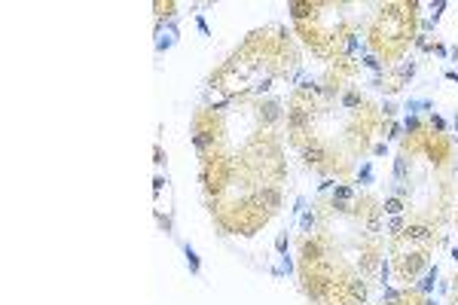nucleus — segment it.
Listing matches in <instances>:
<instances>
[{"label":"nucleus","instance_id":"obj_1","mask_svg":"<svg viewBox=\"0 0 458 305\" xmlns=\"http://www.w3.org/2000/svg\"><path fill=\"white\" fill-rule=\"evenodd\" d=\"M422 269H428L425 251H397L394 254V272H397L400 281H415Z\"/></svg>","mask_w":458,"mask_h":305},{"label":"nucleus","instance_id":"obj_2","mask_svg":"<svg viewBox=\"0 0 458 305\" xmlns=\"http://www.w3.org/2000/svg\"><path fill=\"white\" fill-rule=\"evenodd\" d=\"M437 275H440V269H437V262H434V266H428L425 278L419 281V287H415V290H419L422 296H431V293H434V287H437Z\"/></svg>","mask_w":458,"mask_h":305},{"label":"nucleus","instance_id":"obj_3","mask_svg":"<svg viewBox=\"0 0 458 305\" xmlns=\"http://www.w3.org/2000/svg\"><path fill=\"white\" fill-rule=\"evenodd\" d=\"M174 37H177V25L171 22V25H165V31H159L156 49H159V52H162V49H171V46H174Z\"/></svg>","mask_w":458,"mask_h":305},{"label":"nucleus","instance_id":"obj_4","mask_svg":"<svg viewBox=\"0 0 458 305\" xmlns=\"http://www.w3.org/2000/svg\"><path fill=\"white\" fill-rule=\"evenodd\" d=\"M351 199H354V186H349V183H336V186H333V196H330V202L351 204Z\"/></svg>","mask_w":458,"mask_h":305},{"label":"nucleus","instance_id":"obj_5","mask_svg":"<svg viewBox=\"0 0 458 305\" xmlns=\"http://www.w3.org/2000/svg\"><path fill=\"white\" fill-rule=\"evenodd\" d=\"M315 226H318V217L309 211V207H305V211H302V217H299V232L305 235V238H309V235L315 232Z\"/></svg>","mask_w":458,"mask_h":305},{"label":"nucleus","instance_id":"obj_6","mask_svg":"<svg viewBox=\"0 0 458 305\" xmlns=\"http://www.w3.org/2000/svg\"><path fill=\"white\" fill-rule=\"evenodd\" d=\"M382 214H388V217H400V214H404V199H397V196L385 199V202H382Z\"/></svg>","mask_w":458,"mask_h":305},{"label":"nucleus","instance_id":"obj_7","mask_svg":"<svg viewBox=\"0 0 458 305\" xmlns=\"http://www.w3.org/2000/svg\"><path fill=\"white\" fill-rule=\"evenodd\" d=\"M406 174H409V159H406V152H400V156L394 159V180L400 183Z\"/></svg>","mask_w":458,"mask_h":305},{"label":"nucleus","instance_id":"obj_8","mask_svg":"<svg viewBox=\"0 0 458 305\" xmlns=\"http://www.w3.org/2000/svg\"><path fill=\"white\" fill-rule=\"evenodd\" d=\"M404 110H409V116H415V113H422V110H434V104L428 101V98H425V101H419V98H409Z\"/></svg>","mask_w":458,"mask_h":305},{"label":"nucleus","instance_id":"obj_9","mask_svg":"<svg viewBox=\"0 0 458 305\" xmlns=\"http://www.w3.org/2000/svg\"><path fill=\"white\" fill-rule=\"evenodd\" d=\"M404 229H406V220H404V214H400V217H391V220L385 223V232H391L394 238H397V235L404 232Z\"/></svg>","mask_w":458,"mask_h":305},{"label":"nucleus","instance_id":"obj_10","mask_svg":"<svg viewBox=\"0 0 458 305\" xmlns=\"http://www.w3.org/2000/svg\"><path fill=\"white\" fill-rule=\"evenodd\" d=\"M357 183H360V186H370V183H373V162H364V165H360Z\"/></svg>","mask_w":458,"mask_h":305},{"label":"nucleus","instance_id":"obj_11","mask_svg":"<svg viewBox=\"0 0 458 305\" xmlns=\"http://www.w3.org/2000/svg\"><path fill=\"white\" fill-rule=\"evenodd\" d=\"M357 104H360V92H357V89H351V92L342 95V107H345V110H354Z\"/></svg>","mask_w":458,"mask_h":305},{"label":"nucleus","instance_id":"obj_12","mask_svg":"<svg viewBox=\"0 0 458 305\" xmlns=\"http://www.w3.org/2000/svg\"><path fill=\"white\" fill-rule=\"evenodd\" d=\"M184 254H187V262H189V272H192V275H199V269H202V266H199V256H196V251H192V247L187 244V247H184Z\"/></svg>","mask_w":458,"mask_h":305},{"label":"nucleus","instance_id":"obj_13","mask_svg":"<svg viewBox=\"0 0 458 305\" xmlns=\"http://www.w3.org/2000/svg\"><path fill=\"white\" fill-rule=\"evenodd\" d=\"M404 128H406L409 134H419V131H422V119H419V116H406V119H404Z\"/></svg>","mask_w":458,"mask_h":305},{"label":"nucleus","instance_id":"obj_14","mask_svg":"<svg viewBox=\"0 0 458 305\" xmlns=\"http://www.w3.org/2000/svg\"><path fill=\"white\" fill-rule=\"evenodd\" d=\"M431 128H434L437 134H443V131H446V128H449V122H446V119H443V116H437V113H431Z\"/></svg>","mask_w":458,"mask_h":305},{"label":"nucleus","instance_id":"obj_15","mask_svg":"<svg viewBox=\"0 0 458 305\" xmlns=\"http://www.w3.org/2000/svg\"><path fill=\"white\" fill-rule=\"evenodd\" d=\"M287 241H290V238H287V232H278V238H275V251H278V256L287 251Z\"/></svg>","mask_w":458,"mask_h":305},{"label":"nucleus","instance_id":"obj_16","mask_svg":"<svg viewBox=\"0 0 458 305\" xmlns=\"http://www.w3.org/2000/svg\"><path fill=\"white\" fill-rule=\"evenodd\" d=\"M400 131H404V122H394V126L388 128V141H397V137H404Z\"/></svg>","mask_w":458,"mask_h":305},{"label":"nucleus","instance_id":"obj_17","mask_svg":"<svg viewBox=\"0 0 458 305\" xmlns=\"http://www.w3.org/2000/svg\"><path fill=\"white\" fill-rule=\"evenodd\" d=\"M382 113H385V116H394V113H397V104H394V101H385V104H382Z\"/></svg>","mask_w":458,"mask_h":305},{"label":"nucleus","instance_id":"obj_18","mask_svg":"<svg viewBox=\"0 0 458 305\" xmlns=\"http://www.w3.org/2000/svg\"><path fill=\"white\" fill-rule=\"evenodd\" d=\"M431 52L437 55V58H446V55H449V49H446V46H440V43H437V46H431Z\"/></svg>","mask_w":458,"mask_h":305},{"label":"nucleus","instance_id":"obj_19","mask_svg":"<svg viewBox=\"0 0 458 305\" xmlns=\"http://www.w3.org/2000/svg\"><path fill=\"white\" fill-rule=\"evenodd\" d=\"M385 152H388V144H376L373 147V156H385Z\"/></svg>","mask_w":458,"mask_h":305},{"label":"nucleus","instance_id":"obj_20","mask_svg":"<svg viewBox=\"0 0 458 305\" xmlns=\"http://www.w3.org/2000/svg\"><path fill=\"white\" fill-rule=\"evenodd\" d=\"M452 262H458V247H452Z\"/></svg>","mask_w":458,"mask_h":305},{"label":"nucleus","instance_id":"obj_21","mask_svg":"<svg viewBox=\"0 0 458 305\" xmlns=\"http://www.w3.org/2000/svg\"><path fill=\"white\" fill-rule=\"evenodd\" d=\"M455 74H458V71H455Z\"/></svg>","mask_w":458,"mask_h":305}]
</instances>
